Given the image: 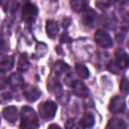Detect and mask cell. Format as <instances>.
Masks as SVG:
<instances>
[{
  "mask_svg": "<svg viewBox=\"0 0 129 129\" xmlns=\"http://www.w3.org/2000/svg\"><path fill=\"white\" fill-rule=\"evenodd\" d=\"M110 0H97L96 2V5L98 7H100L101 9H105L106 7H108L110 5Z\"/></svg>",
  "mask_w": 129,
  "mask_h": 129,
  "instance_id": "cell-19",
  "label": "cell"
},
{
  "mask_svg": "<svg viewBox=\"0 0 129 129\" xmlns=\"http://www.w3.org/2000/svg\"><path fill=\"white\" fill-rule=\"evenodd\" d=\"M107 127H113V128H121V127H126L124 122L120 119H112L110 120V123L108 124Z\"/></svg>",
  "mask_w": 129,
  "mask_h": 129,
  "instance_id": "cell-16",
  "label": "cell"
},
{
  "mask_svg": "<svg viewBox=\"0 0 129 129\" xmlns=\"http://www.w3.org/2000/svg\"><path fill=\"white\" fill-rule=\"evenodd\" d=\"M58 31V26H57V23L53 20H49L46 22V32H47V35L49 37H54L56 35Z\"/></svg>",
  "mask_w": 129,
  "mask_h": 129,
  "instance_id": "cell-9",
  "label": "cell"
},
{
  "mask_svg": "<svg viewBox=\"0 0 129 129\" xmlns=\"http://www.w3.org/2000/svg\"><path fill=\"white\" fill-rule=\"evenodd\" d=\"M0 122H1V117H0Z\"/></svg>",
  "mask_w": 129,
  "mask_h": 129,
  "instance_id": "cell-22",
  "label": "cell"
},
{
  "mask_svg": "<svg viewBox=\"0 0 129 129\" xmlns=\"http://www.w3.org/2000/svg\"><path fill=\"white\" fill-rule=\"evenodd\" d=\"M95 39H96V42L103 47H108L112 44V39H111L110 35L102 30H98L96 32Z\"/></svg>",
  "mask_w": 129,
  "mask_h": 129,
  "instance_id": "cell-4",
  "label": "cell"
},
{
  "mask_svg": "<svg viewBox=\"0 0 129 129\" xmlns=\"http://www.w3.org/2000/svg\"><path fill=\"white\" fill-rule=\"evenodd\" d=\"M71 5L74 8V10L81 11L88 7V1L87 0H72Z\"/></svg>",
  "mask_w": 129,
  "mask_h": 129,
  "instance_id": "cell-11",
  "label": "cell"
},
{
  "mask_svg": "<svg viewBox=\"0 0 129 129\" xmlns=\"http://www.w3.org/2000/svg\"><path fill=\"white\" fill-rule=\"evenodd\" d=\"M66 69H69L68 66H67V63H64L62 61H58L57 63H55V70H56L57 73H59V74L60 73H63Z\"/></svg>",
  "mask_w": 129,
  "mask_h": 129,
  "instance_id": "cell-18",
  "label": "cell"
},
{
  "mask_svg": "<svg viewBox=\"0 0 129 129\" xmlns=\"http://www.w3.org/2000/svg\"><path fill=\"white\" fill-rule=\"evenodd\" d=\"M9 85L13 88H17L20 85H22V78L19 74H13L9 79Z\"/></svg>",
  "mask_w": 129,
  "mask_h": 129,
  "instance_id": "cell-13",
  "label": "cell"
},
{
  "mask_svg": "<svg viewBox=\"0 0 129 129\" xmlns=\"http://www.w3.org/2000/svg\"><path fill=\"white\" fill-rule=\"evenodd\" d=\"M21 127L24 128H35L38 127V121L36 114L33 109L29 107H23L21 113Z\"/></svg>",
  "mask_w": 129,
  "mask_h": 129,
  "instance_id": "cell-1",
  "label": "cell"
},
{
  "mask_svg": "<svg viewBox=\"0 0 129 129\" xmlns=\"http://www.w3.org/2000/svg\"><path fill=\"white\" fill-rule=\"evenodd\" d=\"M23 94H24L25 98L28 101L34 102V101H36L39 98L41 93H40V91L37 88H35V87L31 86V85H26L24 87V89H23Z\"/></svg>",
  "mask_w": 129,
  "mask_h": 129,
  "instance_id": "cell-3",
  "label": "cell"
},
{
  "mask_svg": "<svg viewBox=\"0 0 129 129\" xmlns=\"http://www.w3.org/2000/svg\"><path fill=\"white\" fill-rule=\"evenodd\" d=\"M28 69V60L26 57V54H21L19 60H18V70L21 72H24Z\"/></svg>",
  "mask_w": 129,
  "mask_h": 129,
  "instance_id": "cell-14",
  "label": "cell"
},
{
  "mask_svg": "<svg viewBox=\"0 0 129 129\" xmlns=\"http://www.w3.org/2000/svg\"><path fill=\"white\" fill-rule=\"evenodd\" d=\"M37 14V8L32 4H26L23 7V19L27 22L34 20Z\"/></svg>",
  "mask_w": 129,
  "mask_h": 129,
  "instance_id": "cell-6",
  "label": "cell"
},
{
  "mask_svg": "<svg viewBox=\"0 0 129 129\" xmlns=\"http://www.w3.org/2000/svg\"><path fill=\"white\" fill-rule=\"evenodd\" d=\"M120 89H121L123 92L127 93L128 86H127V80H126V79H123V81L121 82V84H120Z\"/></svg>",
  "mask_w": 129,
  "mask_h": 129,
  "instance_id": "cell-21",
  "label": "cell"
},
{
  "mask_svg": "<svg viewBox=\"0 0 129 129\" xmlns=\"http://www.w3.org/2000/svg\"><path fill=\"white\" fill-rule=\"evenodd\" d=\"M13 64H14V58L12 56H7L0 61V70L2 72L9 71L13 68Z\"/></svg>",
  "mask_w": 129,
  "mask_h": 129,
  "instance_id": "cell-10",
  "label": "cell"
},
{
  "mask_svg": "<svg viewBox=\"0 0 129 129\" xmlns=\"http://www.w3.org/2000/svg\"><path fill=\"white\" fill-rule=\"evenodd\" d=\"M8 84V80L3 73H0V90L4 89Z\"/></svg>",
  "mask_w": 129,
  "mask_h": 129,
  "instance_id": "cell-20",
  "label": "cell"
},
{
  "mask_svg": "<svg viewBox=\"0 0 129 129\" xmlns=\"http://www.w3.org/2000/svg\"><path fill=\"white\" fill-rule=\"evenodd\" d=\"M76 69H77V73L79 74V76L81 78L86 79V78L89 77V70L84 64H77Z\"/></svg>",
  "mask_w": 129,
  "mask_h": 129,
  "instance_id": "cell-15",
  "label": "cell"
},
{
  "mask_svg": "<svg viewBox=\"0 0 129 129\" xmlns=\"http://www.w3.org/2000/svg\"><path fill=\"white\" fill-rule=\"evenodd\" d=\"M127 63H128V59H127V55L124 54V55H120L118 57V60H117V66L120 68V69H124L127 67Z\"/></svg>",
  "mask_w": 129,
  "mask_h": 129,
  "instance_id": "cell-17",
  "label": "cell"
},
{
  "mask_svg": "<svg viewBox=\"0 0 129 129\" xmlns=\"http://www.w3.org/2000/svg\"><path fill=\"white\" fill-rule=\"evenodd\" d=\"M95 123V118L92 114L90 113H87L84 115V117L82 118V121H81V125L83 127H92Z\"/></svg>",
  "mask_w": 129,
  "mask_h": 129,
  "instance_id": "cell-12",
  "label": "cell"
},
{
  "mask_svg": "<svg viewBox=\"0 0 129 129\" xmlns=\"http://www.w3.org/2000/svg\"><path fill=\"white\" fill-rule=\"evenodd\" d=\"M73 91L74 94L79 96V97H87L89 95V90L88 88L85 86L84 83H82L81 81H76L73 85Z\"/></svg>",
  "mask_w": 129,
  "mask_h": 129,
  "instance_id": "cell-7",
  "label": "cell"
},
{
  "mask_svg": "<svg viewBox=\"0 0 129 129\" xmlns=\"http://www.w3.org/2000/svg\"><path fill=\"white\" fill-rule=\"evenodd\" d=\"M109 109L113 113H121V112H123L124 109H125V101H124V99L121 98V97L116 96L115 98L112 99V101L110 103V106H109Z\"/></svg>",
  "mask_w": 129,
  "mask_h": 129,
  "instance_id": "cell-5",
  "label": "cell"
},
{
  "mask_svg": "<svg viewBox=\"0 0 129 129\" xmlns=\"http://www.w3.org/2000/svg\"><path fill=\"white\" fill-rule=\"evenodd\" d=\"M56 108H57L56 105L51 101L43 102L38 107L39 115L41 116V118H43L45 120H49V119L54 117L55 112H56Z\"/></svg>",
  "mask_w": 129,
  "mask_h": 129,
  "instance_id": "cell-2",
  "label": "cell"
},
{
  "mask_svg": "<svg viewBox=\"0 0 129 129\" xmlns=\"http://www.w3.org/2000/svg\"><path fill=\"white\" fill-rule=\"evenodd\" d=\"M3 115L5 117V119L7 121H9L10 123H14L16 120H17V109L13 106H9V107H6L4 110H3Z\"/></svg>",
  "mask_w": 129,
  "mask_h": 129,
  "instance_id": "cell-8",
  "label": "cell"
}]
</instances>
